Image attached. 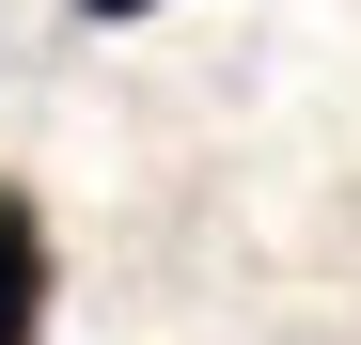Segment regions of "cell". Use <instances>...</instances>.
Here are the masks:
<instances>
[{
  "mask_svg": "<svg viewBox=\"0 0 361 345\" xmlns=\"http://www.w3.org/2000/svg\"><path fill=\"white\" fill-rule=\"evenodd\" d=\"M0 345H47V204L0 189Z\"/></svg>",
  "mask_w": 361,
  "mask_h": 345,
  "instance_id": "1",
  "label": "cell"
},
{
  "mask_svg": "<svg viewBox=\"0 0 361 345\" xmlns=\"http://www.w3.org/2000/svg\"><path fill=\"white\" fill-rule=\"evenodd\" d=\"M79 16H94V32H110V16H157V0H79Z\"/></svg>",
  "mask_w": 361,
  "mask_h": 345,
  "instance_id": "2",
  "label": "cell"
}]
</instances>
